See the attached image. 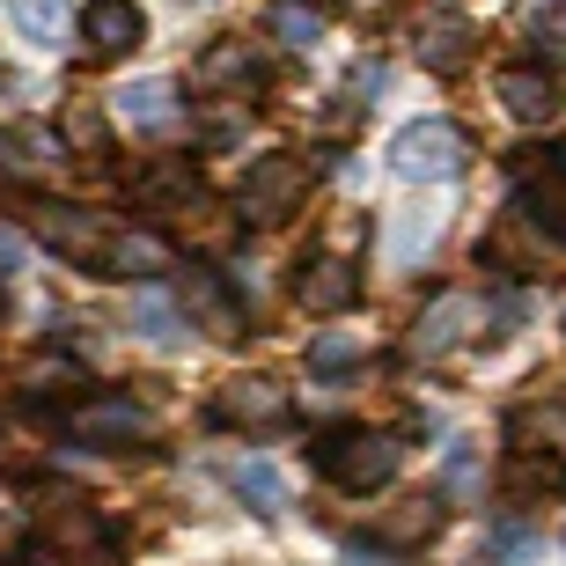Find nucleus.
Wrapping results in <instances>:
<instances>
[{"label": "nucleus", "mask_w": 566, "mask_h": 566, "mask_svg": "<svg viewBox=\"0 0 566 566\" xmlns=\"http://www.w3.org/2000/svg\"><path fill=\"white\" fill-rule=\"evenodd\" d=\"M199 82L207 88H243V96H251V88L265 82V60H258L251 44H213L207 60H199Z\"/></svg>", "instance_id": "obj_13"}, {"label": "nucleus", "mask_w": 566, "mask_h": 566, "mask_svg": "<svg viewBox=\"0 0 566 566\" xmlns=\"http://www.w3.org/2000/svg\"><path fill=\"white\" fill-rule=\"evenodd\" d=\"M8 22H15L38 52H60L66 44V8L60 0H8Z\"/></svg>", "instance_id": "obj_15"}, {"label": "nucleus", "mask_w": 566, "mask_h": 566, "mask_svg": "<svg viewBox=\"0 0 566 566\" xmlns=\"http://www.w3.org/2000/svg\"><path fill=\"white\" fill-rule=\"evenodd\" d=\"M471 316H479V302H471V294H441L434 310L420 316V332H412V346H420V354H449V346H463V332H471Z\"/></svg>", "instance_id": "obj_11"}, {"label": "nucleus", "mask_w": 566, "mask_h": 566, "mask_svg": "<svg viewBox=\"0 0 566 566\" xmlns=\"http://www.w3.org/2000/svg\"><path fill=\"white\" fill-rule=\"evenodd\" d=\"M185 310L199 316V324H207L213 338H229V332H235V310H229V294H221V280L199 273V265L185 273Z\"/></svg>", "instance_id": "obj_16"}, {"label": "nucleus", "mask_w": 566, "mask_h": 566, "mask_svg": "<svg viewBox=\"0 0 566 566\" xmlns=\"http://www.w3.org/2000/svg\"><path fill=\"white\" fill-rule=\"evenodd\" d=\"M515 427H537V434L552 441V457L566 463V412H530V420H515Z\"/></svg>", "instance_id": "obj_25"}, {"label": "nucleus", "mask_w": 566, "mask_h": 566, "mask_svg": "<svg viewBox=\"0 0 566 566\" xmlns=\"http://www.w3.org/2000/svg\"><path fill=\"white\" fill-rule=\"evenodd\" d=\"M398 434H368V427H332V434L316 441V471L332 485H346V493H376V485L398 479Z\"/></svg>", "instance_id": "obj_1"}, {"label": "nucleus", "mask_w": 566, "mask_h": 566, "mask_svg": "<svg viewBox=\"0 0 566 566\" xmlns=\"http://www.w3.org/2000/svg\"><path fill=\"white\" fill-rule=\"evenodd\" d=\"M427 530H434V507H427V501L398 507V515H382V537H390V545H412V537H427Z\"/></svg>", "instance_id": "obj_23"}, {"label": "nucleus", "mask_w": 566, "mask_h": 566, "mask_svg": "<svg viewBox=\"0 0 566 566\" xmlns=\"http://www.w3.org/2000/svg\"><path fill=\"white\" fill-rule=\"evenodd\" d=\"M74 434H82L88 449H133V441L147 434V412L133 398H88L82 412H74Z\"/></svg>", "instance_id": "obj_7"}, {"label": "nucleus", "mask_w": 566, "mask_h": 566, "mask_svg": "<svg viewBox=\"0 0 566 566\" xmlns=\"http://www.w3.org/2000/svg\"><path fill=\"white\" fill-rule=\"evenodd\" d=\"M66 133H74V140H88V147H96V140H104V118H96V111H74V118H66Z\"/></svg>", "instance_id": "obj_26"}, {"label": "nucleus", "mask_w": 566, "mask_h": 566, "mask_svg": "<svg viewBox=\"0 0 566 566\" xmlns=\"http://www.w3.org/2000/svg\"><path fill=\"white\" fill-rule=\"evenodd\" d=\"M360 368V346L346 332H324V338H310V376H324V382H338V376H354Z\"/></svg>", "instance_id": "obj_19"}, {"label": "nucleus", "mask_w": 566, "mask_h": 566, "mask_svg": "<svg viewBox=\"0 0 566 566\" xmlns=\"http://www.w3.org/2000/svg\"><path fill=\"white\" fill-rule=\"evenodd\" d=\"M346 566H390V545H346Z\"/></svg>", "instance_id": "obj_28"}, {"label": "nucleus", "mask_w": 566, "mask_h": 566, "mask_svg": "<svg viewBox=\"0 0 566 566\" xmlns=\"http://www.w3.org/2000/svg\"><path fill=\"white\" fill-rule=\"evenodd\" d=\"M133 324H140V338H155V346H177V338H185V316L169 310L163 294H140V302H133Z\"/></svg>", "instance_id": "obj_20"}, {"label": "nucleus", "mask_w": 566, "mask_h": 566, "mask_svg": "<svg viewBox=\"0 0 566 566\" xmlns=\"http://www.w3.org/2000/svg\"><path fill=\"white\" fill-rule=\"evenodd\" d=\"M501 111L515 118V126H552L566 111V96H559V74H545V66H501Z\"/></svg>", "instance_id": "obj_6"}, {"label": "nucleus", "mask_w": 566, "mask_h": 566, "mask_svg": "<svg viewBox=\"0 0 566 566\" xmlns=\"http://www.w3.org/2000/svg\"><path fill=\"white\" fill-rule=\"evenodd\" d=\"M118 118H126L133 133H163V126H177L169 82H133V88H118Z\"/></svg>", "instance_id": "obj_14"}, {"label": "nucleus", "mask_w": 566, "mask_h": 566, "mask_svg": "<svg viewBox=\"0 0 566 566\" xmlns=\"http://www.w3.org/2000/svg\"><path fill=\"white\" fill-rule=\"evenodd\" d=\"M22 251V243H15V235H8V229H0V265H8V258H15Z\"/></svg>", "instance_id": "obj_29"}, {"label": "nucleus", "mask_w": 566, "mask_h": 566, "mask_svg": "<svg viewBox=\"0 0 566 566\" xmlns=\"http://www.w3.org/2000/svg\"><path fill=\"white\" fill-rule=\"evenodd\" d=\"M441 485H449V493H471V485H479V457H471V441H457V449L441 457Z\"/></svg>", "instance_id": "obj_24"}, {"label": "nucleus", "mask_w": 566, "mask_h": 566, "mask_svg": "<svg viewBox=\"0 0 566 566\" xmlns=\"http://www.w3.org/2000/svg\"><path fill=\"white\" fill-rule=\"evenodd\" d=\"M82 44H88V60H126L133 44H147L140 0H88L82 8Z\"/></svg>", "instance_id": "obj_4"}, {"label": "nucleus", "mask_w": 566, "mask_h": 566, "mask_svg": "<svg viewBox=\"0 0 566 566\" xmlns=\"http://www.w3.org/2000/svg\"><path fill=\"white\" fill-rule=\"evenodd\" d=\"M390 169L412 177V185H441L463 169V133L449 118H412V126L390 140Z\"/></svg>", "instance_id": "obj_2"}, {"label": "nucleus", "mask_w": 566, "mask_h": 566, "mask_svg": "<svg viewBox=\"0 0 566 566\" xmlns=\"http://www.w3.org/2000/svg\"><path fill=\"white\" fill-rule=\"evenodd\" d=\"M213 412H221L229 427H273L280 412H287V390H280V382H265V376H235V382H221Z\"/></svg>", "instance_id": "obj_8"}, {"label": "nucleus", "mask_w": 566, "mask_h": 566, "mask_svg": "<svg viewBox=\"0 0 566 566\" xmlns=\"http://www.w3.org/2000/svg\"><path fill=\"white\" fill-rule=\"evenodd\" d=\"M302 310L310 316H338V310H354V294H360V273L346 265V258H316L310 273H302Z\"/></svg>", "instance_id": "obj_9"}, {"label": "nucleus", "mask_w": 566, "mask_h": 566, "mask_svg": "<svg viewBox=\"0 0 566 566\" xmlns=\"http://www.w3.org/2000/svg\"><path fill=\"white\" fill-rule=\"evenodd\" d=\"M559 485H566L559 457H545V449H515V457H507V501L515 507L537 501V493H559Z\"/></svg>", "instance_id": "obj_12"}, {"label": "nucleus", "mask_w": 566, "mask_h": 566, "mask_svg": "<svg viewBox=\"0 0 566 566\" xmlns=\"http://www.w3.org/2000/svg\"><path fill=\"white\" fill-rule=\"evenodd\" d=\"M420 60L434 66V74H457V66L471 60V30H463V22H427L420 30Z\"/></svg>", "instance_id": "obj_17"}, {"label": "nucleus", "mask_w": 566, "mask_h": 566, "mask_svg": "<svg viewBox=\"0 0 566 566\" xmlns=\"http://www.w3.org/2000/svg\"><path fill=\"white\" fill-rule=\"evenodd\" d=\"M302 199H310V169L294 163V155H258L235 207H243V221H258V229H280Z\"/></svg>", "instance_id": "obj_3"}, {"label": "nucleus", "mask_w": 566, "mask_h": 566, "mask_svg": "<svg viewBox=\"0 0 566 566\" xmlns=\"http://www.w3.org/2000/svg\"><path fill=\"white\" fill-rule=\"evenodd\" d=\"M60 566H118V552H111V545H88V552H66Z\"/></svg>", "instance_id": "obj_27"}, {"label": "nucleus", "mask_w": 566, "mask_h": 566, "mask_svg": "<svg viewBox=\"0 0 566 566\" xmlns=\"http://www.w3.org/2000/svg\"><path fill=\"white\" fill-rule=\"evenodd\" d=\"M104 265H111L118 280H147L155 265H163V251H155V235H133V243H111Z\"/></svg>", "instance_id": "obj_22"}, {"label": "nucleus", "mask_w": 566, "mask_h": 566, "mask_svg": "<svg viewBox=\"0 0 566 566\" xmlns=\"http://www.w3.org/2000/svg\"><path fill=\"white\" fill-rule=\"evenodd\" d=\"M229 493L251 507V515H280V507H287V479H280V463H265V457L229 463Z\"/></svg>", "instance_id": "obj_10"}, {"label": "nucleus", "mask_w": 566, "mask_h": 566, "mask_svg": "<svg viewBox=\"0 0 566 566\" xmlns=\"http://www.w3.org/2000/svg\"><path fill=\"white\" fill-rule=\"evenodd\" d=\"M485 552H493L501 566H530L537 559V530H530L523 515H501V523L485 530Z\"/></svg>", "instance_id": "obj_18"}, {"label": "nucleus", "mask_w": 566, "mask_h": 566, "mask_svg": "<svg viewBox=\"0 0 566 566\" xmlns=\"http://www.w3.org/2000/svg\"><path fill=\"white\" fill-rule=\"evenodd\" d=\"M273 38L287 44V52H310V44L324 38V15H316V8H294V0H287V8H273Z\"/></svg>", "instance_id": "obj_21"}, {"label": "nucleus", "mask_w": 566, "mask_h": 566, "mask_svg": "<svg viewBox=\"0 0 566 566\" xmlns=\"http://www.w3.org/2000/svg\"><path fill=\"white\" fill-rule=\"evenodd\" d=\"M30 229H38L60 258H82V265H104V251H111L104 221H96L88 207H30Z\"/></svg>", "instance_id": "obj_5"}]
</instances>
